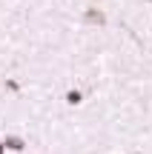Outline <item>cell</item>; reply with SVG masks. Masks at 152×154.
<instances>
[{"mask_svg": "<svg viewBox=\"0 0 152 154\" xmlns=\"http://www.w3.org/2000/svg\"><path fill=\"white\" fill-rule=\"evenodd\" d=\"M3 146H6V149H11V151H23V149H26L23 137H17V134H9V137L3 140Z\"/></svg>", "mask_w": 152, "mask_h": 154, "instance_id": "cell-1", "label": "cell"}, {"mask_svg": "<svg viewBox=\"0 0 152 154\" xmlns=\"http://www.w3.org/2000/svg\"><path fill=\"white\" fill-rule=\"evenodd\" d=\"M66 103H69V106H80V103H83V91L69 88V91H66Z\"/></svg>", "mask_w": 152, "mask_h": 154, "instance_id": "cell-2", "label": "cell"}, {"mask_svg": "<svg viewBox=\"0 0 152 154\" xmlns=\"http://www.w3.org/2000/svg\"><path fill=\"white\" fill-rule=\"evenodd\" d=\"M0 154H6V146H3V143H0Z\"/></svg>", "mask_w": 152, "mask_h": 154, "instance_id": "cell-3", "label": "cell"}]
</instances>
